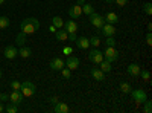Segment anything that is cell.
<instances>
[{"mask_svg":"<svg viewBox=\"0 0 152 113\" xmlns=\"http://www.w3.org/2000/svg\"><path fill=\"white\" fill-rule=\"evenodd\" d=\"M20 28H21V32L24 34H34L40 29V21H38L35 17H26L23 18L21 23H20Z\"/></svg>","mask_w":152,"mask_h":113,"instance_id":"obj_1","label":"cell"},{"mask_svg":"<svg viewBox=\"0 0 152 113\" xmlns=\"http://www.w3.org/2000/svg\"><path fill=\"white\" fill-rule=\"evenodd\" d=\"M20 92L23 93V96H26V98H29V96H32V95H35V92H37V87H35V84L32 83V81H24V83H21V89H20Z\"/></svg>","mask_w":152,"mask_h":113,"instance_id":"obj_2","label":"cell"},{"mask_svg":"<svg viewBox=\"0 0 152 113\" xmlns=\"http://www.w3.org/2000/svg\"><path fill=\"white\" fill-rule=\"evenodd\" d=\"M102 54H104V58H107L110 63H114L119 60V51L114 46H105V51Z\"/></svg>","mask_w":152,"mask_h":113,"instance_id":"obj_3","label":"cell"},{"mask_svg":"<svg viewBox=\"0 0 152 113\" xmlns=\"http://www.w3.org/2000/svg\"><path fill=\"white\" fill-rule=\"evenodd\" d=\"M88 20H90V23L97 29H100L105 24V17L102 14H99V12H93V14H90L88 16Z\"/></svg>","mask_w":152,"mask_h":113,"instance_id":"obj_4","label":"cell"},{"mask_svg":"<svg viewBox=\"0 0 152 113\" xmlns=\"http://www.w3.org/2000/svg\"><path fill=\"white\" fill-rule=\"evenodd\" d=\"M129 93H131L132 99H134L135 103H138V104H143L146 99H148V95H146V92H145L143 89H135V90L132 89Z\"/></svg>","mask_w":152,"mask_h":113,"instance_id":"obj_5","label":"cell"},{"mask_svg":"<svg viewBox=\"0 0 152 113\" xmlns=\"http://www.w3.org/2000/svg\"><path fill=\"white\" fill-rule=\"evenodd\" d=\"M49 67L52 69V70H55V72H59L62 67H66V61L62 60L61 57H55V58L50 60V63H49Z\"/></svg>","mask_w":152,"mask_h":113,"instance_id":"obj_6","label":"cell"},{"mask_svg":"<svg viewBox=\"0 0 152 113\" xmlns=\"http://www.w3.org/2000/svg\"><path fill=\"white\" fill-rule=\"evenodd\" d=\"M88 60H90L91 63H94V64H99V63L104 60V54L100 52L97 47H94V49H91V51L88 52Z\"/></svg>","mask_w":152,"mask_h":113,"instance_id":"obj_7","label":"cell"},{"mask_svg":"<svg viewBox=\"0 0 152 113\" xmlns=\"http://www.w3.org/2000/svg\"><path fill=\"white\" fill-rule=\"evenodd\" d=\"M81 16H82V8L79 5H73L69 8V17L72 20H78Z\"/></svg>","mask_w":152,"mask_h":113,"instance_id":"obj_8","label":"cell"},{"mask_svg":"<svg viewBox=\"0 0 152 113\" xmlns=\"http://www.w3.org/2000/svg\"><path fill=\"white\" fill-rule=\"evenodd\" d=\"M116 26L114 24H111V23H105L102 28H100V34H102L104 37H111V35H114L116 34Z\"/></svg>","mask_w":152,"mask_h":113,"instance_id":"obj_9","label":"cell"},{"mask_svg":"<svg viewBox=\"0 0 152 113\" xmlns=\"http://www.w3.org/2000/svg\"><path fill=\"white\" fill-rule=\"evenodd\" d=\"M79 58L78 57H73V55H69V58L66 60V67H69L70 70H76L79 67Z\"/></svg>","mask_w":152,"mask_h":113,"instance_id":"obj_10","label":"cell"},{"mask_svg":"<svg viewBox=\"0 0 152 113\" xmlns=\"http://www.w3.org/2000/svg\"><path fill=\"white\" fill-rule=\"evenodd\" d=\"M62 28L67 31V34H76L78 32V23H76L75 20H72V18H69L67 21H64V26Z\"/></svg>","mask_w":152,"mask_h":113,"instance_id":"obj_11","label":"cell"},{"mask_svg":"<svg viewBox=\"0 0 152 113\" xmlns=\"http://www.w3.org/2000/svg\"><path fill=\"white\" fill-rule=\"evenodd\" d=\"M3 54H5V58L14 60L15 57H18V49H17L15 46H6L5 51H3Z\"/></svg>","mask_w":152,"mask_h":113,"instance_id":"obj_12","label":"cell"},{"mask_svg":"<svg viewBox=\"0 0 152 113\" xmlns=\"http://www.w3.org/2000/svg\"><path fill=\"white\" fill-rule=\"evenodd\" d=\"M9 101L15 106H20L21 101H23V93L20 90H12L11 95H9Z\"/></svg>","mask_w":152,"mask_h":113,"instance_id":"obj_13","label":"cell"},{"mask_svg":"<svg viewBox=\"0 0 152 113\" xmlns=\"http://www.w3.org/2000/svg\"><path fill=\"white\" fill-rule=\"evenodd\" d=\"M140 64H137V63H131V64L128 66V69H126V72H128V75H131V77L137 78L138 75H140Z\"/></svg>","mask_w":152,"mask_h":113,"instance_id":"obj_14","label":"cell"},{"mask_svg":"<svg viewBox=\"0 0 152 113\" xmlns=\"http://www.w3.org/2000/svg\"><path fill=\"white\" fill-rule=\"evenodd\" d=\"M55 38H56V41H67L69 40V34H67V31L64 28H59L55 32Z\"/></svg>","mask_w":152,"mask_h":113,"instance_id":"obj_15","label":"cell"},{"mask_svg":"<svg viewBox=\"0 0 152 113\" xmlns=\"http://www.w3.org/2000/svg\"><path fill=\"white\" fill-rule=\"evenodd\" d=\"M90 73H91V77H93L96 81H104V80H105V72H102V70L97 69V67H91Z\"/></svg>","mask_w":152,"mask_h":113,"instance_id":"obj_16","label":"cell"},{"mask_svg":"<svg viewBox=\"0 0 152 113\" xmlns=\"http://www.w3.org/2000/svg\"><path fill=\"white\" fill-rule=\"evenodd\" d=\"M76 46H78V49H88L90 47V40L87 38V37H79V38L75 40Z\"/></svg>","mask_w":152,"mask_h":113,"instance_id":"obj_17","label":"cell"},{"mask_svg":"<svg viewBox=\"0 0 152 113\" xmlns=\"http://www.w3.org/2000/svg\"><path fill=\"white\" fill-rule=\"evenodd\" d=\"M69 110H70V109H69V106H67L66 103H59V101H58V103L55 104V107H53V112H55V113H69Z\"/></svg>","mask_w":152,"mask_h":113,"instance_id":"obj_18","label":"cell"},{"mask_svg":"<svg viewBox=\"0 0 152 113\" xmlns=\"http://www.w3.org/2000/svg\"><path fill=\"white\" fill-rule=\"evenodd\" d=\"M105 17V23H111V24H116L119 21V16L116 14V12H107Z\"/></svg>","mask_w":152,"mask_h":113,"instance_id":"obj_19","label":"cell"},{"mask_svg":"<svg viewBox=\"0 0 152 113\" xmlns=\"http://www.w3.org/2000/svg\"><path fill=\"white\" fill-rule=\"evenodd\" d=\"M31 55H32V49H31V47L21 46V47L18 49V57H21V58H29Z\"/></svg>","mask_w":152,"mask_h":113,"instance_id":"obj_20","label":"cell"},{"mask_svg":"<svg viewBox=\"0 0 152 113\" xmlns=\"http://www.w3.org/2000/svg\"><path fill=\"white\" fill-rule=\"evenodd\" d=\"M99 69L102 70V72H105V73H108V72H111V69H113V66H111V63L108 61V60H102L99 63Z\"/></svg>","mask_w":152,"mask_h":113,"instance_id":"obj_21","label":"cell"},{"mask_svg":"<svg viewBox=\"0 0 152 113\" xmlns=\"http://www.w3.org/2000/svg\"><path fill=\"white\" fill-rule=\"evenodd\" d=\"M26 34H24V32H20V34H17V37H15V43H17V46H24V44H26Z\"/></svg>","mask_w":152,"mask_h":113,"instance_id":"obj_22","label":"cell"},{"mask_svg":"<svg viewBox=\"0 0 152 113\" xmlns=\"http://www.w3.org/2000/svg\"><path fill=\"white\" fill-rule=\"evenodd\" d=\"M81 8H82V12H84L85 16H90V14H93V12H94V6L91 3H84Z\"/></svg>","mask_w":152,"mask_h":113,"instance_id":"obj_23","label":"cell"},{"mask_svg":"<svg viewBox=\"0 0 152 113\" xmlns=\"http://www.w3.org/2000/svg\"><path fill=\"white\" fill-rule=\"evenodd\" d=\"M119 89L123 92V93H129L131 90H132V87H131V84L129 83H126V81H123V83H120V86H119Z\"/></svg>","mask_w":152,"mask_h":113,"instance_id":"obj_24","label":"cell"},{"mask_svg":"<svg viewBox=\"0 0 152 113\" xmlns=\"http://www.w3.org/2000/svg\"><path fill=\"white\" fill-rule=\"evenodd\" d=\"M52 24L56 29H59V28L64 26V20H62L61 17H52Z\"/></svg>","mask_w":152,"mask_h":113,"instance_id":"obj_25","label":"cell"},{"mask_svg":"<svg viewBox=\"0 0 152 113\" xmlns=\"http://www.w3.org/2000/svg\"><path fill=\"white\" fill-rule=\"evenodd\" d=\"M9 28V18L6 16H0V29H8Z\"/></svg>","mask_w":152,"mask_h":113,"instance_id":"obj_26","label":"cell"},{"mask_svg":"<svg viewBox=\"0 0 152 113\" xmlns=\"http://www.w3.org/2000/svg\"><path fill=\"white\" fill-rule=\"evenodd\" d=\"M59 72H61V75H62V78H64V80H70L72 78V70L69 67H62Z\"/></svg>","mask_w":152,"mask_h":113,"instance_id":"obj_27","label":"cell"},{"mask_svg":"<svg viewBox=\"0 0 152 113\" xmlns=\"http://www.w3.org/2000/svg\"><path fill=\"white\" fill-rule=\"evenodd\" d=\"M90 46H93V47H97L99 44H100V38H99V35H93V37H90Z\"/></svg>","mask_w":152,"mask_h":113,"instance_id":"obj_28","label":"cell"},{"mask_svg":"<svg viewBox=\"0 0 152 113\" xmlns=\"http://www.w3.org/2000/svg\"><path fill=\"white\" fill-rule=\"evenodd\" d=\"M5 112H8V113H17V112H18V106L9 103V104L5 107Z\"/></svg>","mask_w":152,"mask_h":113,"instance_id":"obj_29","label":"cell"},{"mask_svg":"<svg viewBox=\"0 0 152 113\" xmlns=\"http://www.w3.org/2000/svg\"><path fill=\"white\" fill-rule=\"evenodd\" d=\"M9 86H11V89H12V90H20V89H21V83L17 81V80H12Z\"/></svg>","mask_w":152,"mask_h":113,"instance_id":"obj_30","label":"cell"},{"mask_svg":"<svg viewBox=\"0 0 152 113\" xmlns=\"http://www.w3.org/2000/svg\"><path fill=\"white\" fill-rule=\"evenodd\" d=\"M105 38H107V41H105L107 46H114V47H116L117 41H116V38H114V35H111V37H105Z\"/></svg>","mask_w":152,"mask_h":113,"instance_id":"obj_31","label":"cell"},{"mask_svg":"<svg viewBox=\"0 0 152 113\" xmlns=\"http://www.w3.org/2000/svg\"><path fill=\"white\" fill-rule=\"evenodd\" d=\"M143 11H145V14L146 16H152V3H145L143 5Z\"/></svg>","mask_w":152,"mask_h":113,"instance_id":"obj_32","label":"cell"},{"mask_svg":"<svg viewBox=\"0 0 152 113\" xmlns=\"http://www.w3.org/2000/svg\"><path fill=\"white\" fill-rule=\"evenodd\" d=\"M143 104H145L143 112H145V113H151V112H152V104H151V101H149V99H146Z\"/></svg>","mask_w":152,"mask_h":113,"instance_id":"obj_33","label":"cell"},{"mask_svg":"<svg viewBox=\"0 0 152 113\" xmlns=\"http://www.w3.org/2000/svg\"><path fill=\"white\" fill-rule=\"evenodd\" d=\"M138 77H142L145 81H149V78H151V72L149 70H140V75Z\"/></svg>","mask_w":152,"mask_h":113,"instance_id":"obj_34","label":"cell"},{"mask_svg":"<svg viewBox=\"0 0 152 113\" xmlns=\"http://www.w3.org/2000/svg\"><path fill=\"white\" fill-rule=\"evenodd\" d=\"M62 54H64V55H72L73 54V47L72 46H64V47H62Z\"/></svg>","mask_w":152,"mask_h":113,"instance_id":"obj_35","label":"cell"},{"mask_svg":"<svg viewBox=\"0 0 152 113\" xmlns=\"http://www.w3.org/2000/svg\"><path fill=\"white\" fill-rule=\"evenodd\" d=\"M114 3H116L117 6H120V8H123V6L128 5V0H114Z\"/></svg>","mask_w":152,"mask_h":113,"instance_id":"obj_36","label":"cell"},{"mask_svg":"<svg viewBox=\"0 0 152 113\" xmlns=\"http://www.w3.org/2000/svg\"><path fill=\"white\" fill-rule=\"evenodd\" d=\"M146 44H152V34H151V31H148V34H146Z\"/></svg>","mask_w":152,"mask_h":113,"instance_id":"obj_37","label":"cell"},{"mask_svg":"<svg viewBox=\"0 0 152 113\" xmlns=\"http://www.w3.org/2000/svg\"><path fill=\"white\" fill-rule=\"evenodd\" d=\"M0 101H9V93H2V96H0Z\"/></svg>","mask_w":152,"mask_h":113,"instance_id":"obj_38","label":"cell"},{"mask_svg":"<svg viewBox=\"0 0 152 113\" xmlns=\"http://www.w3.org/2000/svg\"><path fill=\"white\" fill-rule=\"evenodd\" d=\"M69 38H70V41H75L78 37H76V34H69Z\"/></svg>","mask_w":152,"mask_h":113,"instance_id":"obj_39","label":"cell"},{"mask_svg":"<svg viewBox=\"0 0 152 113\" xmlns=\"http://www.w3.org/2000/svg\"><path fill=\"white\" fill-rule=\"evenodd\" d=\"M49 31H50V32H53V34H55V32H56V28L53 26V24H50V26H49Z\"/></svg>","mask_w":152,"mask_h":113,"instance_id":"obj_40","label":"cell"},{"mask_svg":"<svg viewBox=\"0 0 152 113\" xmlns=\"http://www.w3.org/2000/svg\"><path fill=\"white\" fill-rule=\"evenodd\" d=\"M50 101H52V104L55 106V104L58 103V98H56V96H52V98H50Z\"/></svg>","mask_w":152,"mask_h":113,"instance_id":"obj_41","label":"cell"},{"mask_svg":"<svg viewBox=\"0 0 152 113\" xmlns=\"http://www.w3.org/2000/svg\"><path fill=\"white\" fill-rule=\"evenodd\" d=\"M85 3V0H78V3H76V5H79V6H82Z\"/></svg>","mask_w":152,"mask_h":113,"instance_id":"obj_42","label":"cell"},{"mask_svg":"<svg viewBox=\"0 0 152 113\" xmlns=\"http://www.w3.org/2000/svg\"><path fill=\"white\" fill-rule=\"evenodd\" d=\"M2 112H5V107H3V104H2V103H0V113H2Z\"/></svg>","mask_w":152,"mask_h":113,"instance_id":"obj_43","label":"cell"},{"mask_svg":"<svg viewBox=\"0 0 152 113\" xmlns=\"http://www.w3.org/2000/svg\"><path fill=\"white\" fill-rule=\"evenodd\" d=\"M105 3H108V5H111V3H114V0H105Z\"/></svg>","mask_w":152,"mask_h":113,"instance_id":"obj_44","label":"cell"},{"mask_svg":"<svg viewBox=\"0 0 152 113\" xmlns=\"http://www.w3.org/2000/svg\"><path fill=\"white\" fill-rule=\"evenodd\" d=\"M5 3V0H0V5H3Z\"/></svg>","mask_w":152,"mask_h":113,"instance_id":"obj_45","label":"cell"},{"mask_svg":"<svg viewBox=\"0 0 152 113\" xmlns=\"http://www.w3.org/2000/svg\"><path fill=\"white\" fill-rule=\"evenodd\" d=\"M0 78H2V69H0Z\"/></svg>","mask_w":152,"mask_h":113,"instance_id":"obj_46","label":"cell"},{"mask_svg":"<svg viewBox=\"0 0 152 113\" xmlns=\"http://www.w3.org/2000/svg\"><path fill=\"white\" fill-rule=\"evenodd\" d=\"M0 96H2V92H0Z\"/></svg>","mask_w":152,"mask_h":113,"instance_id":"obj_47","label":"cell"}]
</instances>
